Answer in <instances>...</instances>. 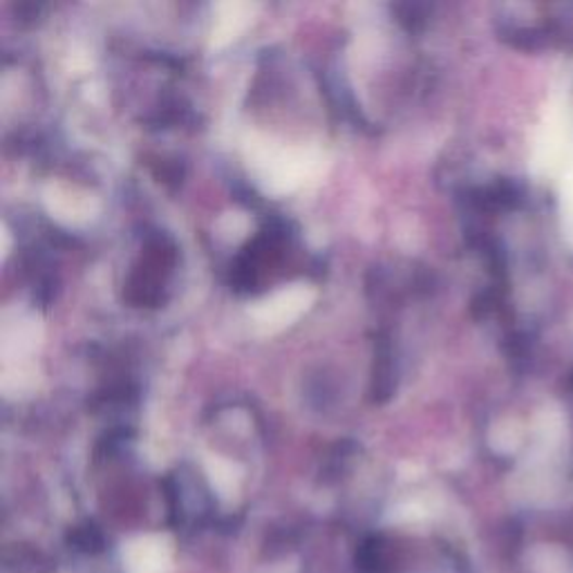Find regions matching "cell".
Here are the masks:
<instances>
[{
	"label": "cell",
	"instance_id": "cell-1",
	"mask_svg": "<svg viewBox=\"0 0 573 573\" xmlns=\"http://www.w3.org/2000/svg\"><path fill=\"white\" fill-rule=\"evenodd\" d=\"M399 566V549L386 536H368L354 556L357 573H397Z\"/></svg>",
	"mask_w": 573,
	"mask_h": 573
},
{
	"label": "cell",
	"instance_id": "cell-2",
	"mask_svg": "<svg viewBox=\"0 0 573 573\" xmlns=\"http://www.w3.org/2000/svg\"><path fill=\"white\" fill-rule=\"evenodd\" d=\"M67 545L74 551H82V553H99L105 547V538H103L101 528H97L95 524L86 522V524L74 526L67 533Z\"/></svg>",
	"mask_w": 573,
	"mask_h": 573
}]
</instances>
